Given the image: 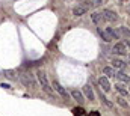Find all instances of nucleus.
I'll return each mask as SVG.
<instances>
[{
  "instance_id": "nucleus-1",
  "label": "nucleus",
  "mask_w": 130,
  "mask_h": 116,
  "mask_svg": "<svg viewBox=\"0 0 130 116\" xmlns=\"http://www.w3.org/2000/svg\"><path fill=\"white\" fill-rule=\"evenodd\" d=\"M97 32H98V35L101 36V39L106 41V42H110L112 39H118L117 32H115V29H112V27H98Z\"/></svg>"
},
{
  "instance_id": "nucleus-2",
  "label": "nucleus",
  "mask_w": 130,
  "mask_h": 116,
  "mask_svg": "<svg viewBox=\"0 0 130 116\" xmlns=\"http://www.w3.org/2000/svg\"><path fill=\"white\" fill-rule=\"evenodd\" d=\"M36 77H38V82H39V85H41V87H42V90L47 92L48 95H53V89L50 87V83H48L45 74H44L42 71H38V72H36Z\"/></svg>"
},
{
  "instance_id": "nucleus-3",
  "label": "nucleus",
  "mask_w": 130,
  "mask_h": 116,
  "mask_svg": "<svg viewBox=\"0 0 130 116\" xmlns=\"http://www.w3.org/2000/svg\"><path fill=\"white\" fill-rule=\"evenodd\" d=\"M20 80L23 82L24 86H30V87H36V82H35V77H33L30 72H24L20 75Z\"/></svg>"
},
{
  "instance_id": "nucleus-4",
  "label": "nucleus",
  "mask_w": 130,
  "mask_h": 116,
  "mask_svg": "<svg viewBox=\"0 0 130 116\" xmlns=\"http://www.w3.org/2000/svg\"><path fill=\"white\" fill-rule=\"evenodd\" d=\"M91 6H92L91 2H89V5H77V6L73 9V15H76V17H82V15H85V14L89 11Z\"/></svg>"
},
{
  "instance_id": "nucleus-5",
  "label": "nucleus",
  "mask_w": 130,
  "mask_h": 116,
  "mask_svg": "<svg viewBox=\"0 0 130 116\" xmlns=\"http://www.w3.org/2000/svg\"><path fill=\"white\" fill-rule=\"evenodd\" d=\"M52 86H53V89L61 95V96H64V98H67L68 96V93H67V90H65V87L58 82V80H53V83H52Z\"/></svg>"
},
{
  "instance_id": "nucleus-6",
  "label": "nucleus",
  "mask_w": 130,
  "mask_h": 116,
  "mask_svg": "<svg viewBox=\"0 0 130 116\" xmlns=\"http://www.w3.org/2000/svg\"><path fill=\"white\" fill-rule=\"evenodd\" d=\"M101 14H103V18H104V21H117V20H118L117 14H115V12H112V11H109V9H104V11H101Z\"/></svg>"
},
{
  "instance_id": "nucleus-7",
  "label": "nucleus",
  "mask_w": 130,
  "mask_h": 116,
  "mask_svg": "<svg viewBox=\"0 0 130 116\" xmlns=\"http://www.w3.org/2000/svg\"><path fill=\"white\" fill-rule=\"evenodd\" d=\"M112 51H113V54H121V56H124V54L127 53V48H126V45H124L123 42H118V44L113 45Z\"/></svg>"
},
{
  "instance_id": "nucleus-8",
  "label": "nucleus",
  "mask_w": 130,
  "mask_h": 116,
  "mask_svg": "<svg viewBox=\"0 0 130 116\" xmlns=\"http://www.w3.org/2000/svg\"><path fill=\"white\" fill-rule=\"evenodd\" d=\"M98 83H100V89H103L104 92H109L110 90V83H109V80H107V77L106 75H101L100 79H98Z\"/></svg>"
},
{
  "instance_id": "nucleus-9",
  "label": "nucleus",
  "mask_w": 130,
  "mask_h": 116,
  "mask_svg": "<svg viewBox=\"0 0 130 116\" xmlns=\"http://www.w3.org/2000/svg\"><path fill=\"white\" fill-rule=\"evenodd\" d=\"M83 93H85V96H86L89 101H94V100H95L94 90H92V87L89 86V85H85V86H83Z\"/></svg>"
},
{
  "instance_id": "nucleus-10",
  "label": "nucleus",
  "mask_w": 130,
  "mask_h": 116,
  "mask_svg": "<svg viewBox=\"0 0 130 116\" xmlns=\"http://www.w3.org/2000/svg\"><path fill=\"white\" fill-rule=\"evenodd\" d=\"M91 20H92L95 24H98V26H101V23L104 21V18H103V14H101V12H92V14H91Z\"/></svg>"
},
{
  "instance_id": "nucleus-11",
  "label": "nucleus",
  "mask_w": 130,
  "mask_h": 116,
  "mask_svg": "<svg viewBox=\"0 0 130 116\" xmlns=\"http://www.w3.org/2000/svg\"><path fill=\"white\" fill-rule=\"evenodd\" d=\"M115 32H117V35H118V39H120L121 36H127V38H130V30L126 29V27H118Z\"/></svg>"
},
{
  "instance_id": "nucleus-12",
  "label": "nucleus",
  "mask_w": 130,
  "mask_h": 116,
  "mask_svg": "<svg viewBox=\"0 0 130 116\" xmlns=\"http://www.w3.org/2000/svg\"><path fill=\"white\" fill-rule=\"evenodd\" d=\"M103 74L107 75V77H115V75H117V71H115V68L106 66V68H103Z\"/></svg>"
},
{
  "instance_id": "nucleus-13",
  "label": "nucleus",
  "mask_w": 130,
  "mask_h": 116,
  "mask_svg": "<svg viewBox=\"0 0 130 116\" xmlns=\"http://www.w3.org/2000/svg\"><path fill=\"white\" fill-rule=\"evenodd\" d=\"M115 77H118L121 82H126V83H129V82H130V77L126 74V72H124V71H120V72H117V75H115Z\"/></svg>"
},
{
  "instance_id": "nucleus-14",
  "label": "nucleus",
  "mask_w": 130,
  "mask_h": 116,
  "mask_svg": "<svg viewBox=\"0 0 130 116\" xmlns=\"http://www.w3.org/2000/svg\"><path fill=\"white\" fill-rule=\"evenodd\" d=\"M71 96H73L76 101H79V103H83V95H82L79 90H71Z\"/></svg>"
},
{
  "instance_id": "nucleus-15",
  "label": "nucleus",
  "mask_w": 130,
  "mask_h": 116,
  "mask_svg": "<svg viewBox=\"0 0 130 116\" xmlns=\"http://www.w3.org/2000/svg\"><path fill=\"white\" fill-rule=\"evenodd\" d=\"M112 66L117 68V69H123L124 68V62L123 60H118V59H113L112 60Z\"/></svg>"
},
{
  "instance_id": "nucleus-16",
  "label": "nucleus",
  "mask_w": 130,
  "mask_h": 116,
  "mask_svg": "<svg viewBox=\"0 0 130 116\" xmlns=\"http://www.w3.org/2000/svg\"><path fill=\"white\" fill-rule=\"evenodd\" d=\"M117 90H118V92H120V93H121V95H123V96H127V95H129V92H127V89H126V87L123 86V85H117Z\"/></svg>"
},
{
  "instance_id": "nucleus-17",
  "label": "nucleus",
  "mask_w": 130,
  "mask_h": 116,
  "mask_svg": "<svg viewBox=\"0 0 130 116\" xmlns=\"http://www.w3.org/2000/svg\"><path fill=\"white\" fill-rule=\"evenodd\" d=\"M101 101H103V103H104V104H106L107 107H112V103H110V101H109V100H107V98H106L104 95H101Z\"/></svg>"
},
{
  "instance_id": "nucleus-18",
  "label": "nucleus",
  "mask_w": 130,
  "mask_h": 116,
  "mask_svg": "<svg viewBox=\"0 0 130 116\" xmlns=\"http://www.w3.org/2000/svg\"><path fill=\"white\" fill-rule=\"evenodd\" d=\"M5 74H6L9 79H17L15 75H12V74H14V71H9V69H6V71H5Z\"/></svg>"
},
{
  "instance_id": "nucleus-19",
  "label": "nucleus",
  "mask_w": 130,
  "mask_h": 116,
  "mask_svg": "<svg viewBox=\"0 0 130 116\" xmlns=\"http://www.w3.org/2000/svg\"><path fill=\"white\" fill-rule=\"evenodd\" d=\"M117 100H118V104H120V106H123V107H126V109H127V103H126L123 98H117Z\"/></svg>"
},
{
  "instance_id": "nucleus-20",
  "label": "nucleus",
  "mask_w": 130,
  "mask_h": 116,
  "mask_svg": "<svg viewBox=\"0 0 130 116\" xmlns=\"http://www.w3.org/2000/svg\"><path fill=\"white\" fill-rule=\"evenodd\" d=\"M0 87H3V89H12L9 83H2V85H0Z\"/></svg>"
},
{
  "instance_id": "nucleus-21",
  "label": "nucleus",
  "mask_w": 130,
  "mask_h": 116,
  "mask_svg": "<svg viewBox=\"0 0 130 116\" xmlns=\"http://www.w3.org/2000/svg\"><path fill=\"white\" fill-rule=\"evenodd\" d=\"M100 3H101V0H91V5L92 6H98Z\"/></svg>"
},
{
  "instance_id": "nucleus-22",
  "label": "nucleus",
  "mask_w": 130,
  "mask_h": 116,
  "mask_svg": "<svg viewBox=\"0 0 130 116\" xmlns=\"http://www.w3.org/2000/svg\"><path fill=\"white\" fill-rule=\"evenodd\" d=\"M129 63H130V54H129Z\"/></svg>"
}]
</instances>
